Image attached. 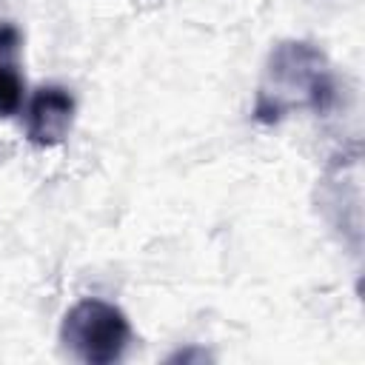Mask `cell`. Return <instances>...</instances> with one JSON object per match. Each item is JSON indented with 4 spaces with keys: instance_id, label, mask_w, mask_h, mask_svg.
<instances>
[{
    "instance_id": "cell-1",
    "label": "cell",
    "mask_w": 365,
    "mask_h": 365,
    "mask_svg": "<svg viewBox=\"0 0 365 365\" xmlns=\"http://www.w3.org/2000/svg\"><path fill=\"white\" fill-rule=\"evenodd\" d=\"M334 103L336 77L314 43L282 40L271 48L254 103V120L279 123L294 108L325 114L334 108Z\"/></svg>"
},
{
    "instance_id": "cell-2",
    "label": "cell",
    "mask_w": 365,
    "mask_h": 365,
    "mask_svg": "<svg viewBox=\"0 0 365 365\" xmlns=\"http://www.w3.org/2000/svg\"><path fill=\"white\" fill-rule=\"evenodd\" d=\"M60 342L77 362L114 365L123 359L131 342V325L114 302L86 297L66 311L60 325Z\"/></svg>"
},
{
    "instance_id": "cell-3",
    "label": "cell",
    "mask_w": 365,
    "mask_h": 365,
    "mask_svg": "<svg viewBox=\"0 0 365 365\" xmlns=\"http://www.w3.org/2000/svg\"><path fill=\"white\" fill-rule=\"evenodd\" d=\"M74 123V97L63 86H40L26 108V137L37 148L60 145Z\"/></svg>"
},
{
    "instance_id": "cell-4",
    "label": "cell",
    "mask_w": 365,
    "mask_h": 365,
    "mask_svg": "<svg viewBox=\"0 0 365 365\" xmlns=\"http://www.w3.org/2000/svg\"><path fill=\"white\" fill-rule=\"evenodd\" d=\"M23 34L14 23H0V120L11 117L23 106V74H20Z\"/></svg>"
}]
</instances>
